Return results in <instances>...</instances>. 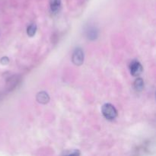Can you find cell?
Returning <instances> with one entry per match:
<instances>
[{"label": "cell", "instance_id": "obj_1", "mask_svg": "<svg viewBox=\"0 0 156 156\" xmlns=\"http://www.w3.org/2000/svg\"><path fill=\"white\" fill-rule=\"evenodd\" d=\"M101 112L104 117L108 120H114L117 117V111L111 104H105L102 106Z\"/></svg>", "mask_w": 156, "mask_h": 156}, {"label": "cell", "instance_id": "obj_2", "mask_svg": "<svg viewBox=\"0 0 156 156\" xmlns=\"http://www.w3.org/2000/svg\"><path fill=\"white\" fill-rule=\"evenodd\" d=\"M84 52L81 48L78 47V48L75 49L73 51V56H72V60L73 62L76 66H81L82 65L84 62Z\"/></svg>", "mask_w": 156, "mask_h": 156}, {"label": "cell", "instance_id": "obj_3", "mask_svg": "<svg viewBox=\"0 0 156 156\" xmlns=\"http://www.w3.org/2000/svg\"><path fill=\"white\" fill-rule=\"evenodd\" d=\"M143 66L138 60H133L129 64V71L133 76H139L143 73Z\"/></svg>", "mask_w": 156, "mask_h": 156}, {"label": "cell", "instance_id": "obj_4", "mask_svg": "<svg viewBox=\"0 0 156 156\" xmlns=\"http://www.w3.org/2000/svg\"><path fill=\"white\" fill-rule=\"evenodd\" d=\"M61 0H50V11L53 14H57L61 9Z\"/></svg>", "mask_w": 156, "mask_h": 156}, {"label": "cell", "instance_id": "obj_5", "mask_svg": "<svg viewBox=\"0 0 156 156\" xmlns=\"http://www.w3.org/2000/svg\"><path fill=\"white\" fill-rule=\"evenodd\" d=\"M86 35L88 39L91 41H94V40L97 39L98 36V30L96 27H93V26H89L86 30Z\"/></svg>", "mask_w": 156, "mask_h": 156}, {"label": "cell", "instance_id": "obj_6", "mask_svg": "<svg viewBox=\"0 0 156 156\" xmlns=\"http://www.w3.org/2000/svg\"><path fill=\"white\" fill-rule=\"evenodd\" d=\"M37 101L41 104H47L50 101V96L45 91H41L37 94Z\"/></svg>", "mask_w": 156, "mask_h": 156}, {"label": "cell", "instance_id": "obj_7", "mask_svg": "<svg viewBox=\"0 0 156 156\" xmlns=\"http://www.w3.org/2000/svg\"><path fill=\"white\" fill-rule=\"evenodd\" d=\"M134 88L136 91H141L144 88V81L141 78H137L134 82Z\"/></svg>", "mask_w": 156, "mask_h": 156}, {"label": "cell", "instance_id": "obj_8", "mask_svg": "<svg viewBox=\"0 0 156 156\" xmlns=\"http://www.w3.org/2000/svg\"><path fill=\"white\" fill-rule=\"evenodd\" d=\"M37 25L35 24H30L27 28V34L29 37H33L36 34Z\"/></svg>", "mask_w": 156, "mask_h": 156}, {"label": "cell", "instance_id": "obj_9", "mask_svg": "<svg viewBox=\"0 0 156 156\" xmlns=\"http://www.w3.org/2000/svg\"><path fill=\"white\" fill-rule=\"evenodd\" d=\"M63 155H80V152H79V150H76V149H75V150L71 151V152H64Z\"/></svg>", "mask_w": 156, "mask_h": 156}, {"label": "cell", "instance_id": "obj_10", "mask_svg": "<svg viewBox=\"0 0 156 156\" xmlns=\"http://www.w3.org/2000/svg\"><path fill=\"white\" fill-rule=\"evenodd\" d=\"M1 62H2V63H3V64H7L8 62H9V59H8L7 57H3L2 59Z\"/></svg>", "mask_w": 156, "mask_h": 156}]
</instances>
